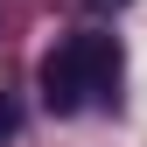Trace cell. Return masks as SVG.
I'll return each instance as SVG.
<instances>
[{"instance_id":"cell-2","label":"cell","mask_w":147,"mask_h":147,"mask_svg":"<svg viewBox=\"0 0 147 147\" xmlns=\"http://www.w3.org/2000/svg\"><path fill=\"white\" fill-rule=\"evenodd\" d=\"M14 133H21V105H14V98H7V91H0V147H7Z\"/></svg>"},{"instance_id":"cell-1","label":"cell","mask_w":147,"mask_h":147,"mask_svg":"<svg viewBox=\"0 0 147 147\" xmlns=\"http://www.w3.org/2000/svg\"><path fill=\"white\" fill-rule=\"evenodd\" d=\"M119 70H126V56H119L112 35H70V42H56L42 56V105L56 119H77L91 105H112Z\"/></svg>"}]
</instances>
